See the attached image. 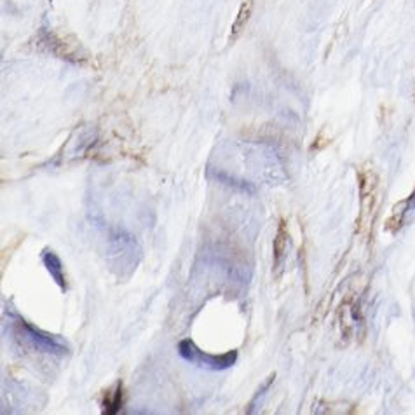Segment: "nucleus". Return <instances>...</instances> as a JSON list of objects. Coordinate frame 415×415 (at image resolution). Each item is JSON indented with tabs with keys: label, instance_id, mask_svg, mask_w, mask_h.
<instances>
[{
	"label": "nucleus",
	"instance_id": "nucleus-1",
	"mask_svg": "<svg viewBox=\"0 0 415 415\" xmlns=\"http://www.w3.org/2000/svg\"><path fill=\"white\" fill-rule=\"evenodd\" d=\"M14 334L20 338L21 342H25L27 345H30L34 351L46 353V355H54V356H63L68 351V345L61 341L60 337H54L51 334H46V331L39 330L34 324H30L28 321H25L23 317H20L18 314H14Z\"/></svg>",
	"mask_w": 415,
	"mask_h": 415
},
{
	"label": "nucleus",
	"instance_id": "nucleus-2",
	"mask_svg": "<svg viewBox=\"0 0 415 415\" xmlns=\"http://www.w3.org/2000/svg\"><path fill=\"white\" fill-rule=\"evenodd\" d=\"M178 355L182 356L185 362L197 364L199 368H206L211 371H220L227 370V368L234 367L237 362V351H229L225 355L213 356L206 355V353L201 351L196 344H194L190 338H183L178 344Z\"/></svg>",
	"mask_w": 415,
	"mask_h": 415
},
{
	"label": "nucleus",
	"instance_id": "nucleus-3",
	"mask_svg": "<svg viewBox=\"0 0 415 415\" xmlns=\"http://www.w3.org/2000/svg\"><path fill=\"white\" fill-rule=\"evenodd\" d=\"M42 262H44V265L48 267L54 283H56L63 291L67 290V283H65V274H63V263H61L60 257H58L54 251L46 250L44 253H42Z\"/></svg>",
	"mask_w": 415,
	"mask_h": 415
},
{
	"label": "nucleus",
	"instance_id": "nucleus-4",
	"mask_svg": "<svg viewBox=\"0 0 415 415\" xmlns=\"http://www.w3.org/2000/svg\"><path fill=\"white\" fill-rule=\"evenodd\" d=\"M251 13H253V0H244L239 7V13H237L236 20H234L232 28H230V42L236 41L243 30L246 28L248 21H250Z\"/></svg>",
	"mask_w": 415,
	"mask_h": 415
},
{
	"label": "nucleus",
	"instance_id": "nucleus-5",
	"mask_svg": "<svg viewBox=\"0 0 415 415\" xmlns=\"http://www.w3.org/2000/svg\"><path fill=\"white\" fill-rule=\"evenodd\" d=\"M121 405H122V384L121 382H115L114 388L108 389V391L105 393V400L102 403L103 412L115 414L119 412Z\"/></svg>",
	"mask_w": 415,
	"mask_h": 415
},
{
	"label": "nucleus",
	"instance_id": "nucleus-6",
	"mask_svg": "<svg viewBox=\"0 0 415 415\" xmlns=\"http://www.w3.org/2000/svg\"><path fill=\"white\" fill-rule=\"evenodd\" d=\"M286 243H288V232L284 222L281 220L279 227H277L276 239H274V265L279 267L281 260L284 257V251H286Z\"/></svg>",
	"mask_w": 415,
	"mask_h": 415
}]
</instances>
